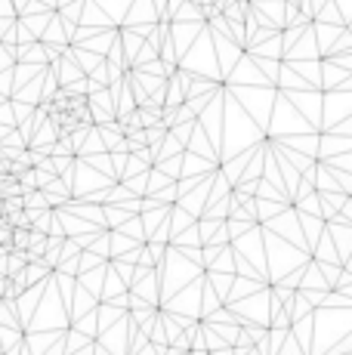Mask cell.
<instances>
[{
  "mask_svg": "<svg viewBox=\"0 0 352 355\" xmlns=\"http://www.w3.org/2000/svg\"><path fill=\"white\" fill-rule=\"evenodd\" d=\"M13 238H16V250H22V247H28L31 235H28V232H22V229H16V232H13Z\"/></svg>",
  "mask_w": 352,
  "mask_h": 355,
  "instance_id": "1",
  "label": "cell"
}]
</instances>
